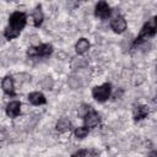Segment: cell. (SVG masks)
<instances>
[{
    "label": "cell",
    "instance_id": "cell-15",
    "mask_svg": "<svg viewBox=\"0 0 157 157\" xmlns=\"http://www.w3.org/2000/svg\"><path fill=\"white\" fill-rule=\"evenodd\" d=\"M74 132H75V136H76L77 139H85V137L88 135L90 129L86 128V126H78V128L75 129Z\"/></svg>",
    "mask_w": 157,
    "mask_h": 157
},
{
    "label": "cell",
    "instance_id": "cell-16",
    "mask_svg": "<svg viewBox=\"0 0 157 157\" xmlns=\"http://www.w3.org/2000/svg\"><path fill=\"white\" fill-rule=\"evenodd\" d=\"M87 155H88V151L87 150H78L75 153H72L71 157H86Z\"/></svg>",
    "mask_w": 157,
    "mask_h": 157
},
{
    "label": "cell",
    "instance_id": "cell-7",
    "mask_svg": "<svg viewBox=\"0 0 157 157\" xmlns=\"http://www.w3.org/2000/svg\"><path fill=\"white\" fill-rule=\"evenodd\" d=\"M110 27L115 33H123L126 29V21L123 16H117L112 20L110 22Z\"/></svg>",
    "mask_w": 157,
    "mask_h": 157
},
{
    "label": "cell",
    "instance_id": "cell-10",
    "mask_svg": "<svg viewBox=\"0 0 157 157\" xmlns=\"http://www.w3.org/2000/svg\"><path fill=\"white\" fill-rule=\"evenodd\" d=\"M150 113V109L147 105H136L134 108V112H132V117H134V120L135 121H139V120H142L145 118H147Z\"/></svg>",
    "mask_w": 157,
    "mask_h": 157
},
{
    "label": "cell",
    "instance_id": "cell-8",
    "mask_svg": "<svg viewBox=\"0 0 157 157\" xmlns=\"http://www.w3.org/2000/svg\"><path fill=\"white\" fill-rule=\"evenodd\" d=\"M1 88L7 96H15V86H13V80L11 76H5L1 81Z\"/></svg>",
    "mask_w": 157,
    "mask_h": 157
},
{
    "label": "cell",
    "instance_id": "cell-17",
    "mask_svg": "<svg viewBox=\"0 0 157 157\" xmlns=\"http://www.w3.org/2000/svg\"><path fill=\"white\" fill-rule=\"evenodd\" d=\"M148 157H157V153H156V151H153V152H151V155H150Z\"/></svg>",
    "mask_w": 157,
    "mask_h": 157
},
{
    "label": "cell",
    "instance_id": "cell-4",
    "mask_svg": "<svg viewBox=\"0 0 157 157\" xmlns=\"http://www.w3.org/2000/svg\"><path fill=\"white\" fill-rule=\"evenodd\" d=\"M112 93V85L109 82H105L101 86H96L92 90V97L97 101V102H105Z\"/></svg>",
    "mask_w": 157,
    "mask_h": 157
},
{
    "label": "cell",
    "instance_id": "cell-11",
    "mask_svg": "<svg viewBox=\"0 0 157 157\" xmlns=\"http://www.w3.org/2000/svg\"><path fill=\"white\" fill-rule=\"evenodd\" d=\"M28 101L33 105H40V104H45L47 103L45 96L43 93H40V92H31L28 94Z\"/></svg>",
    "mask_w": 157,
    "mask_h": 157
},
{
    "label": "cell",
    "instance_id": "cell-3",
    "mask_svg": "<svg viewBox=\"0 0 157 157\" xmlns=\"http://www.w3.org/2000/svg\"><path fill=\"white\" fill-rule=\"evenodd\" d=\"M53 45L44 43V44H39L37 47H29L27 49V55L31 58H45L49 56L53 53Z\"/></svg>",
    "mask_w": 157,
    "mask_h": 157
},
{
    "label": "cell",
    "instance_id": "cell-1",
    "mask_svg": "<svg viewBox=\"0 0 157 157\" xmlns=\"http://www.w3.org/2000/svg\"><path fill=\"white\" fill-rule=\"evenodd\" d=\"M26 22H27V16L25 12H21V11L12 12L9 17V25L4 31L5 38L10 40L18 37L21 31L26 26Z\"/></svg>",
    "mask_w": 157,
    "mask_h": 157
},
{
    "label": "cell",
    "instance_id": "cell-2",
    "mask_svg": "<svg viewBox=\"0 0 157 157\" xmlns=\"http://www.w3.org/2000/svg\"><path fill=\"white\" fill-rule=\"evenodd\" d=\"M156 31H157V27H156V17H152L151 20H148V21L144 25V27L141 28L139 36H137L136 39L134 40L132 47H136V45L141 44V43H142L144 40H146L147 38L155 37Z\"/></svg>",
    "mask_w": 157,
    "mask_h": 157
},
{
    "label": "cell",
    "instance_id": "cell-5",
    "mask_svg": "<svg viewBox=\"0 0 157 157\" xmlns=\"http://www.w3.org/2000/svg\"><path fill=\"white\" fill-rule=\"evenodd\" d=\"M99 120H101L99 114H98L96 110L91 109V108H88V109L86 110V113L83 114L85 126H86V128H88V129L96 128V126L99 124Z\"/></svg>",
    "mask_w": 157,
    "mask_h": 157
},
{
    "label": "cell",
    "instance_id": "cell-14",
    "mask_svg": "<svg viewBox=\"0 0 157 157\" xmlns=\"http://www.w3.org/2000/svg\"><path fill=\"white\" fill-rule=\"evenodd\" d=\"M71 129V123L66 119V118H61L59 119V121L56 123V130L60 131V132H64V131H67Z\"/></svg>",
    "mask_w": 157,
    "mask_h": 157
},
{
    "label": "cell",
    "instance_id": "cell-9",
    "mask_svg": "<svg viewBox=\"0 0 157 157\" xmlns=\"http://www.w3.org/2000/svg\"><path fill=\"white\" fill-rule=\"evenodd\" d=\"M21 113V102L12 101L6 105V114L10 118H16Z\"/></svg>",
    "mask_w": 157,
    "mask_h": 157
},
{
    "label": "cell",
    "instance_id": "cell-13",
    "mask_svg": "<svg viewBox=\"0 0 157 157\" xmlns=\"http://www.w3.org/2000/svg\"><path fill=\"white\" fill-rule=\"evenodd\" d=\"M43 12H42V9H40V6H37L36 9H34V11H33V13H32V20H33V25L36 26V27H39L40 25H42V22H43Z\"/></svg>",
    "mask_w": 157,
    "mask_h": 157
},
{
    "label": "cell",
    "instance_id": "cell-12",
    "mask_svg": "<svg viewBox=\"0 0 157 157\" xmlns=\"http://www.w3.org/2000/svg\"><path fill=\"white\" fill-rule=\"evenodd\" d=\"M90 49V42L86 38H80L75 44V50L77 54H85Z\"/></svg>",
    "mask_w": 157,
    "mask_h": 157
},
{
    "label": "cell",
    "instance_id": "cell-6",
    "mask_svg": "<svg viewBox=\"0 0 157 157\" xmlns=\"http://www.w3.org/2000/svg\"><path fill=\"white\" fill-rule=\"evenodd\" d=\"M112 13V10H110V6L105 2V1H99L97 5H96V9H94V15L98 17V18H108Z\"/></svg>",
    "mask_w": 157,
    "mask_h": 157
}]
</instances>
